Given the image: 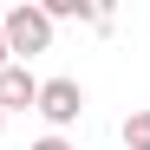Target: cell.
Instances as JSON below:
<instances>
[{"instance_id": "cell-7", "label": "cell", "mask_w": 150, "mask_h": 150, "mask_svg": "<svg viewBox=\"0 0 150 150\" xmlns=\"http://www.w3.org/2000/svg\"><path fill=\"white\" fill-rule=\"evenodd\" d=\"M7 65H13V59H7V39H0V72H7Z\"/></svg>"}, {"instance_id": "cell-5", "label": "cell", "mask_w": 150, "mask_h": 150, "mask_svg": "<svg viewBox=\"0 0 150 150\" xmlns=\"http://www.w3.org/2000/svg\"><path fill=\"white\" fill-rule=\"evenodd\" d=\"M124 150H150V111H131V117H124Z\"/></svg>"}, {"instance_id": "cell-4", "label": "cell", "mask_w": 150, "mask_h": 150, "mask_svg": "<svg viewBox=\"0 0 150 150\" xmlns=\"http://www.w3.org/2000/svg\"><path fill=\"white\" fill-rule=\"evenodd\" d=\"M39 7H46L52 26H59V20H85V26H98V7H91V0H39Z\"/></svg>"}, {"instance_id": "cell-2", "label": "cell", "mask_w": 150, "mask_h": 150, "mask_svg": "<svg viewBox=\"0 0 150 150\" xmlns=\"http://www.w3.org/2000/svg\"><path fill=\"white\" fill-rule=\"evenodd\" d=\"M46 124H52V137H65L72 124L85 117V85L79 79H39V105H33Z\"/></svg>"}, {"instance_id": "cell-8", "label": "cell", "mask_w": 150, "mask_h": 150, "mask_svg": "<svg viewBox=\"0 0 150 150\" xmlns=\"http://www.w3.org/2000/svg\"><path fill=\"white\" fill-rule=\"evenodd\" d=\"M0 124H7V117H0Z\"/></svg>"}, {"instance_id": "cell-1", "label": "cell", "mask_w": 150, "mask_h": 150, "mask_svg": "<svg viewBox=\"0 0 150 150\" xmlns=\"http://www.w3.org/2000/svg\"><path fill=\"white\" fill-rule=\"evenodd\" d=\"M0 39H7V59L26 65L33 52H52V20H46L39 0H20L13 13H0Z\"/></svg>"}, {"instance_id": "cell-6", "label": "cell", "mask_w": 150, "mask_h": 150, "mask_svg": "<svg viewBox=\"0 0 150 150\" xmlns=\"http://www.w3.org/2000/svg\"><path fill=\"white\" fill-rule=\"evenodd\" d=\"M33 150H72V144H65V137H39Z\"/></svg>"}, {"instance_id": "cell-3", "label": "cell", "mask_w": 150, "mask_h": 150, "mask_svg": "<svg viewBox=\"0 0 150 150\" xmlns=\"http://www.w3.org/2000/svg\"><path fill=\"white\" fill-rule=\"evenodd\" d=\"M33 105H39V79L26 65H7V72H0V117H7V111H33Z\"/></svg>"}]
</instances>
